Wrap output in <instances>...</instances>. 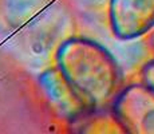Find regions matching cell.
Segmentation results:
<instances>
[{"label": "cell", "instance_id": "cell-1", "mask_svg": "<svg viewBox=\"0 0 154 134\" xmlns=\"http://www.w3.org/2000/svg\"><path fill=\"white\" fill-rule=\"evenodd\" d=\"M55 66L88 110L107 106L122 86L115 56L97 40L69 36L54 52Z\"/></svg>", "mask_w": 154, "mask_h": 134}, {"label": "cell", "instance_id": "cell-2", "mask_svg": "<svg viewBox=\"0 0 154 134\" xmlns=\"http://www.w3.org/2000/svg\"><path fill=\"white\" fill-rule=\"evenodd\" d=\"M72 4L71 0H0V14L15 36L42 50L58 47L71 36Z\"/></svg>", "mask_w": 154, "mask_h": 134}, {"label": "cell", "instance_id": "cell-3", "mask_svg": "<svg viewBox=\"0 0 154 134\" xmlns=\"http://www.w3.org/2000/svg\"><path fill=\"white\" fill-rule=\"evenodd\" d=\"M111 114L122 132L154 134V91L141 80L123 86L111 102Z\"/></svg>", "mask_w": 154, "mask_h": 134}, {"label": "cell", "instance_id": "cell-4", "mask_svg": "<svg viewBox=\"0 0 154 134\" xmlns=\"http://www.w3.org/2000/svg\"><path fill=\"white\" fill-rule=\"evenodd\" d=\"M107 20L117 39L134 40L154 28V0H107Z\"/></svg>", "mask_w": 154, "mask_h": 134}, {"label": "cell", "instance_id": "cell-5", "mask_svg": "<svg viewBox=\"0 0 154 134\" xmlns=\"http://www.w3.org/2000/svg\"><path fill=\"white\" fill-rule=\"evenodd\" d=\"M39 82L50 105L63 118L74 120L85 111H90L56 66L44 70L39 76Z\"/></svg>", "mask_w": 154, "mask_h": 134}, {"label": "cell", "instance_id": "cell-6", "mask_svg": "<svg viewBox=\"0 0 154 134\" xmlns=\"http://www.w3.org/2000/svg\"><path fill=\"white\" fill-rule=\"evenodd\" d=\"M140 80L154 91V58L142 66L140 71Z\"/></svg>", "mask_w": 154, "mask_h": 134}, {"label": "cell", "instance_id": "cell-7", "mask_svg": "<svg viewBox=\"0 0 154 134\" xmlns=\"http://www.w3.org/2000/svg\"><path fill=\"white\" fill-rule=\"evenodd\" d=\"M71 2L86 8H98L105 3L107 4V0H71Z\"/></svg>", "mask_w": 154, "mask_h": 134}]
</instances>
